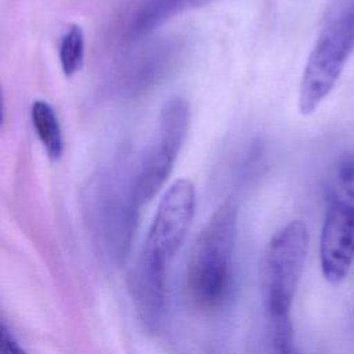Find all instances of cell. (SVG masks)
Instances as JSON below:
<instances>
[{"label":"cell","mask_w":354,"mask_h":354,"mask_svg":"<svg viewBox=\"0 0 354 354\" xmlns=\"http://www.w3.org/2000/svg\"><path fill=\"white\" fill-rule=\"evenodd\" d=\"M195 203L194 184L188 178L176 180L159 201L141 256L167 267L191 225Z\"/></svg>","instance_id":"cell-6"},{"label":"cell","mask_w":354,"mask_h":354,"mask_svg":"<svg viewBox=\"0 0 354 354\" xmlns=\"http://www.w3.org/2000/svg\"><path fill=\"white\" fill-rule=\"evenodd\" d=\"M188 127L189 104L183 97H171L163 104L155 140L134 171V191L140 205L152 201L170 177Z\"/></svg>","instance_id":"cell-5"},{"label":"cell","mask_w":354,"mask_h":354,"mask_svg":"<svg viewBox=\"0 0 354 354\" xmlns=\"http://www.w3.org/2000/svg\"><path fill=\"white\" fill-rule=\"evenodd\" d=\"M214 1L217 0H138L127 18L124 36L130 41H137L169 19Z\"/></svg>","instance_id":"cell-10"},{"label":"cell","mask_w":354,"mask_h":354,"mask_svg":"<svg viewBox=\"0 0 354 354\" xmlns=\"http://www.w3.org/2000/svg\"><path fill=\"white\" fill-rule=\"evenodd\" d=\"M0 353L1 354H26L25 350L19 346L14 335L7 329L4 324H1V330H0Z\"/></svg>","instance_id":"cell-13"},{"label":"cell","mask_w":354,"mask_h":354,"mask_svg":"<svg viewBox=\"0 0 354 354\" xmlns=\"http://www.w3.org/2000/svg\"><path fill=\"white\" fill-rule=\"evenodd\" d=\"M354 263V196L330 185L319 238V264L324 278L342 283Z\"/></svg>","instance_id":"cell-7"},{"label":"cell","mask_w":354,"mask_h":354,"mask_svg":"<svg viewBox=\"0 0 354 354\" xmlns=\"http://www.w3.org/2000/svg\"><path fill=\"white\" fill-rule=\"evenodd\" d=\"M236 223L238 206L230 198L214 210L196 238L187 279L191 296L202 307L218 306L228 290Z\"/></svg>","instance_id":"cell-1"},{"label":"cell","mask_w":354,"mask_h":354,"mask_svg":"<svg viewBox=\"0 0 354 354\" xmlns=\"http://www.w3.org/2000/svg\"><path fill=\"white\" fill-rule=\"evenodd\" d=\"M84 210L97 239L116 256L130 243L140 202L134 191V173L120 167L98 170L84 189Z\"/></svg>","instance_id":"cell-2"},{"label":"cell","mask_w":354,"mask_h":354,"mask_svg":"<svg viewBox=\"0 0 354 354\" xmlns=\"http://www.w3.org/2000/svg\"><path fill=\"white\" fill-rule=\"evenodd\" d=\"M84 54L86 40L83 28L77 24H72L62 33L58 46L59 65L66 77H71L82 71L84 65Z\"/></svg>","instance_id":"cell-12"},{"label":"cell","mask_w":354,"mask_h":354,"mask_svg":"<svg viewBox=\"0 0 354 354\" xmlns=\"http://www.w3.org/2000/svg\"><path fill=\"white\" fill-rule=\"evenodd\" d=\"M308 249L301 220L283 225L268 242L261 267V289L271 321L289 318Z\"/></svg>","instance_id":"cell-4"},{"label":"cell","mask_w":354,"mask_h":354,"mask_svg":"<svg viewBox=\"0 0 354 354\" xmlns=\"http://www.w3.org/2000/svg\"><path fill=\"white\" fill-rule=\"evenodd\" d=\"M30 120L47 158L58 160L64 153L65 142L61 123L53 105L44 100H35L30 106Z\"/></svg>","instance_id":"cell-11"},{"label":"cell","mask_w":354,"mask_h":354,"mask_svg":"<svg viewBox=\"0 0 354 354\" xmlns=\"http://www.w3.org/2000/svg\"><path fill=\"white\" fill-rule=\"evenodd\" d=\"M180 46L176 41H160L138 53L118 72L113 90L116 94L133 97L145 93L160 82L180 58Z\"/></svg>","instance_id":"cell-8"},{"label":"cell","mask_w":354,"mask_h":354,"mask_svg":"<svg viewBox=\"0 0 354 354\" xmlns=\"http://www.w3.org/2000/svg\"><path fill=\"white\" fill-rule=\"evenodd\" d=\"M354 53V0L330 15L307 57L297 97L303 116L314 113L337 84Z\"/></svg>","instance_id":"cell-3"},{"label":"cell","mask_w":354,"mask_h":354,"mask_svg":"<svg viewBox=\"0 0 354 354\" xmlns=\"http://www.w3.org/2000/svg\"><path fill=\"white\" fill-rule=\"evenodd\" d=\"M166 267L140 254L131 274V290L136 307L145 324L156 325L165 306Z\"/></svg>","instance_id":"cell-9"}]
</instances>
